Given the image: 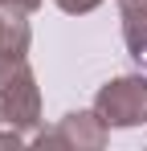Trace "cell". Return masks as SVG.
I'll list each match as a JSON object with an SVG mask.
<instances>
[{
    "instance_id": "277c9868",
    "label": "cell",
    "mask_w": 147,
    "mask_h": 151,
    "mask_svg": "<svg viewBox=\"0 0 147 151\" xmlns=\"http://www.w3.org/2000/svg\"><path fill=\"white\" fill-rule=\"evenodd\" d=\"M119 17H122L127 53L139 65H147V0H119Z\"/></svg>"
},
{
    "instance_id": "8992f818",
    "label": "cell",
    "mask_w": 147,
    "mask_h": 151,
    "mask_svg": "<svg viewBox=\"0 0 147 151\" xmlns=\"http://www.w3.org/2000/svg\"><path fill=\"white\" fill-rule=\"evenodd\" d=\"M61 12H70V17H82V12H94L102 0H53Z\"/></svg>"
},
{
    "instance_id": "7a4b0ae2",
    "label": "cell",
    "mask_w": 147,
    "mask_h": 151,
    "mask_svg": "<svg viewBox=\"0 0 147 151\" xmlns=\"http://www.w3.org/2000/svg\"><path fill=\"white\" fill-rule=\"evenodd\" d=\"M94 110L102 114V123L110 127V131L143 127V123H147V78H143V74L110 78L106 86H98Z\"/></svg>"
},
{
    "instance_id": "6da1fadb",
    "label": "cell",
    "mask_w": 147,
    "mask_h": 151,
    "mask_svg": "<svg viewBox=\"0 0 147 151\" xmlns=\"http://www.w3.org/2000/svg\"><path fill=\"white\" fill-rule=\"evenodd\" d=\"M0 127L24 135L41 127V90L24 57H0Z\"/></svg>"
},
{
    "instance_id": "52a82bcc",
    "label": "cell",
    "mask_w": 147,
    "mask_h": 151,
    "mask_svg": "<svg viewBox=\"0 0 147 151\" xmlns=\"http://www.w3.org/2000/svg\"><path fill=\"white\" fill-rule=\"evenodd\" d=\"M0 8H12V12H37L41 0H0Z\"/></svg>"
},
{
    "instance_id": "3957f363",
    "label": "cell",
    "mask_w": 147,
    "mask_h": 151,
    "mask_svg": "<svg viewBox=\"0 0 147 151\" xmlns=\"http://www.w3.org/2000/svg\"><path fill=\"white\" fill-rule=\"evenodd\" d=\"M106 139H110V127L102 123L98 110H70L53 131L33 135V143L41 147H74V151H98L106 147Z\"/></svg>"
},
{
    "instance_id": "5b68a950",
    "label": "cell",
    "mask_w": 147,
    "mask_h": 151,
    "mask_svg": "<svg viewBox=\"0 0 147 151\" xmlns=\"http://www.w3.org/2000/svg\"><path fill=\"white\" fill-rule=\"evenodd\" d=\"M29 12H12V8H0V57H24L33 45V29L24 21Z\"/></svg>"
}]
</instances>
